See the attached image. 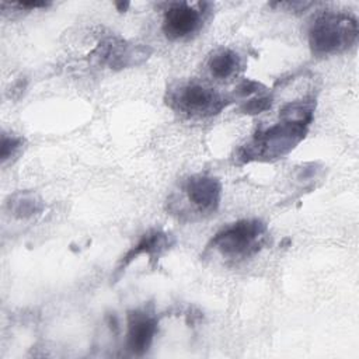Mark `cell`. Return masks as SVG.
<instances>
[{
    "label": "cell",
    "mask_w": 359,
    "mask_h": 359,
    "mask_svg": "<svg viewBox=\"0 0 359 359\" xmlns=\"http://www.w3.org/2000/svg\"><path fill=\"white\" fill-rule=\"evenodd\" d=\"M115 6H116V8H118V11H121V13H123V11H126V8L129 7V3L126 1V3H115Z\"/></svg>",
    "instance_id": "16"
},
{
    "label": "cell",
    "mask_w": 359,
    "mask_h": 359,
    "mask_svg": "<svg viewBox=\"0 0 359 359\" xmlns=\"http://www.w3.org/2000/svg\"><path fill=\"white\" fill-rule=\"evenodd\" d=\"M171 245L170 236L165 234L161 230H150L146 234L142 236V238L137 241L136 245H133L119 261L115 273H121L125 271V268L136 259L139 255H149V257H160L165 250H168Z\"/></svg>",
    "instance_id": "9"
},
{
    "label": "cell",
    "mask_w": 359,
    "mask_h": 359,
    "mask_svg": "<svg viewBox=\"0 0 359 359\" xmlns=\"http://www.w3.org/2000/svg\"><path fill=\"white\" fill-rule=\"evenodd\" d=\"M266 243V224L259 219H243L219 230L209 248L226 258L243 259L257 254Z\"/></svg>",
    "instance_id": "3"
},
{
    "label": "cell",
    "mask_w": 359,
    "mask_h": 359,
    "mask_svg": "<svg viewBox=\"0 0 359 359\" xmlns=\"http://www.w3.org/2000/svg\"><path fill=\"white\" fill-rule=\"evenodd\" d=\"M202 8L181 1L171 3L163 15V32L168 39H182L195 34L202 25Z\"/></svg>",
    "instance_id": "6"
},
{
    "label": "cell",
    "mask_w": 359,
    "mask_h": 359,
    "mask_svg": "<svg viewBox=\"0 0 359 359\" xmlns=\"http://www.w3.org/2000/svg\"><path fill=\"white\" fill-rule=\"evenodd\" d=\"M358 21L341 11L320 13L309 28V46L313 55L327 56L352 48L358 41Z\"/></svg>",
    "instance_id": "2"
},
{
    "label": "cell",
    "mask_w": 359,
    "mask_h": 359,
    "mask_svg": "<svg viewBox=\"0 0 359 359\" xmlns=\"http://www.w3.org/2000/svg\"><path fill=\"white\" fill-rule=\"evenodd\" d=\"M10 210L17 217H31L42 210L41 201L32 194H17L8 202Z\"/></svg>",
    "instance_id": "11"
},
{
    "label": "cell",
    "mask_w": 359,
    "mask_h": 359,
    "mask_svg": "<svg viewBox=\"0 0 359 359\" xmlns=\"http://www.w3.org/2000/svg\"><path fill=\"white\" fill-rule=\"evenodd\" d=\"M230 100L216 90L199 83H185L171 90L167 104L180 114L191 118H208L219 114Z\"/></svg>",
    "instance_id": "4"
},
{
    "label": "cell",
    "mask_w": 359,
    "mask_h": 359,
    "mask_svg": "<svg viewBox=\"0 0 359 359\" xmlns=\"http://www.w3.org/2000/svg\"><path fill=\"white\" fill-rule=\"evenodd\" d=\"M261 88H265L261 83H258V81H254V80H248V79H244L238 86H237V88H236V93L238 94V95H243V97H245V95H251V94H254V93H258V91H261Z\"/></svg>",
    "instance_id": "14"
},
{
    "label": "cell",
    "mask_w": 359,
    "mask_h": 359,
    "mask_svg": "<svg viewBox=\"0 0 359 359\" xmlns=\"http://www.w3.org/2000/svg\"><path fill=\"white\" fill-rule=\"evenodd\" d=\"M309 122L280 118L269 128L258 130L245 144H243L236 158L240 163L273 161L289 154L307 135Z\"/></svg>",
    "instance_id": "1"
},
{
    "label": "cell",
    "mask_w": 359,
    "mask_h": 359,
    "mask_svg": "<svg viewBox=\"0 0 359 359\" xmlns=\"http://www.w3.org/2000/svg\"><path fill=\"white\" fill-rule=\"evenodd\" d=\"M15 6L20 7V8H29V10H32V8L48 7L49 3H46V1H21V3H17Z\"/></svg>",
    "instance_id": "15"
},
{
    "label": "cell",
    "mask_w": 359,
    "mask_h": 359,
    "mask_svg": "<svg viewBox=\"0 0 359 359\" xmlns=\"http://www.w3.org/2000/svg\"><path fill=\"white\" fill-rule=\"evenodd\" d=\"M94 53L100 62L107 65L109 69L121 70L146 60L150 55V49L144 45L129 43L119 36H109L97 45Z\"/></svg>",
    "instance_id": "5"
},
{
    "label": "cell",
    "mask_w": 359,
    "mask_h": 359,
    "mask_svg": "<svg viewBox=\"0 0 359 359\" xmlns=\"http://www.w3.org/2000/svg\"><path fill=\"white\" fill-rule=\"evenodd\" d=\"M272 97L271 95H259V97H254L251 100H248L247 102H244L240 107V111L243 114H248V115H257L261 112H265L268 109H271L272 107Z\"/></svg>",
    "instance_id": "12"
},
{
    "label": "cell",
    "mask_w": 359,
    "mask_h": 359,
    "mask_svg": "<svg viewBox=\"0 0 359 359\" xmlns=\"http://www.w3.org/2000/svg\"><path fill=\"white\" fill-rule=\"evenodd\" d=\"M22 139L17 136H8L6 133L1 135V146H0V158L4 163L7 158L15 154V151L21 147Z\"/></svg>",
    "instance_id": "13"
},
{
    "label": "cell",
    "mask_w": 359,
    "mask_h": 359,
    "mask_svg": "<svg viewBox=\"0 0 359 359\" xmlns=\"http://www.w3.org/2000/svg\"><path fill=\"white\" fill-rule=\"evenodd\" d=\"M240 67V56L231 49H219L209 57L208 69L217 80L231 77Z\"/></svg>",
    "instance_id": "10"
},
{
    "label": "cell",
    "mask_w": 359,
    "mask_h": 359,
    "mask_svg": "<svg viewBox=\"0 0 359 359\" xmlns=\"http://www.w3.org/2000/svg\"><path fill=\"white\" fill-rule=\"evenodd\" d=\"M157 318L147 310L128 311L126 348L132 355L143 356L151 346L157 332Z\"/></svg>",
    "instance_id": "8"
},
{
    "label": "cell",
    "mask_w": 359,
    "mask_h": 359,
    "mask_svg": "<svg viewBox=\"0 0 359 359\" xmlns=\"http://www.w3.org/2000/svg\"><path fill=\"white\" fill-rule=\"evenodd\" d=\"M184 192L187 199L199 213H213L222 199V184L216 177L195 174L185 180Z\"/></svg>",
    "instance_id": "7"
}]
</instances>
